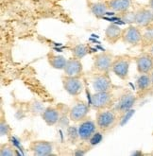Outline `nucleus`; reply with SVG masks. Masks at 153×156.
<instances>
[{
	"instance_id": "f257e3e1",
	"label": "nucleus",
	"mask_w": 153,
	"mask_h": 156,
	"mask_svg": "<svg viewBox=\"0 0 153 156\" xmlns=\"http://www.w3.org/2000/svg\"><path fill=\"white\" fill-rule=\"evenodd\" d=\"M120 119V116L113 109L100 110V111H96V124L97 130L102 133L112 132L118 125Z\"/></svg>"
},
{
	"instance_id": "f03ea898",
	"label": "nucleus",
	"mask_w": 153,
	"mask_h": 156,
	"mask_svg": "<svg viewBox=\"0 0 153 156\" xmlns=\"http://www.w3.org/2000/svg\"><path fill=\"white\" fill-rule=\"evenodd\" d=\"M117 98L113 91H100L95 92L91 96V106L96 111L113 109L116 103Z\"/></svg>"
},
{
	"instance_id": "7ed1b4c3",
	"label": "nucleus",
	"mask_w": 153,
	"mask_h": 156,
	"mask_svg": "<svg viewBox=\"0 0 153 156\" xmlns=\"http://www.w3.org/2000/svg\"><path fill=\"white\" fill-rule=\"evenodd\" d=\"M137 95H134L130 90H124L117 98L116 103L113 109L117 113L120 118H122L129 112H131V109L137 102Z\"/></svg>"
},
{
	"instance_id": "20e7f679",
	"label": "nucleus",
	"mask_w": 153,
	"mask_h": 156,
	"mask_svg": "<svg viewBox=\"0 0 153 156\" xmlns=\"http://www.w3.org/2000/svg\"><path fill=\"white\" fill-rule=\"evenodd\" d=\"M132 60L133 57H130L129 55H125V54L115 56L111 67V72H113L121 80L123 81L128 80L130 66L131 65Z\"/></svg>"
},
{
	"instance_id": "39448f33",
	"label": "nucleus",
	"mask_w": 153,
	"mask_h": 156,
	"mask_svg": "<svg viewBox=\"0 0 153 156\" xmlns=\"http://www.w3.org/2000/svg\"><path fill=\"white\" fill-rule=\"evenodd\" d=\"M114 57L115 55L108 50L95 54L93 56L92 72L110 73Z\"/></svg>"
},
{
	"instance_id": "423d86ee",
	"label": "nucleus",
	"mask_w": 153,
	"mask_h": 156,
	"mask_svg": "<svg viewBox=\"0 0 153 156\" xmlns=\"http://www.w3.org/2000/svg\"><path fill=\"white\" fill-rule=\"evenodd\" d=\"M92 109L91 103H89L85 100L76 98L74 104L69 109V118L71 121L75 123H79L87 118L90 110Z\"/></svg>"
},
{
	"instance_id": "0eeeda50",
	"label": "nucleus",
	"mask_w": 153,
	"mask_h": 156,
	"mask_svg": "<svg viewBox=\"0 0 153 156\" xmlns=\"http://www.w3.org/2000/svg\"><path fill=\"white\" fill-rule=\"evenodd\" d=\"M91 83L95 92L100 91H113L117 86L113 84L109 73L93 72L91 76Z\"/></svg>"
},
{
	"instance_id": "6e6552de",
	"label": "nucleus",
	"mask_w": 153,
	"mask_h": 156,
	"mask_svg": "<svg viewBox=\"0 0 153 156\" xmlns=\"http://www.w3.org/2000/svg\"><path fill=\"white\" fill-rule=\"evenodd\" d=\"M142 29L136 25H129L126 29H123L121 42L132 48L138 47L142 41Z\"/></svg>"
},
{
	"instance_id": "1a4fd4ad",
	"label": "nucleus",
	"mask_w": 153,
	"mask_h": 156,
	"mask_svg": "<svg viewBox=\"0 0 153 156\" xmlns=\"http://www.w3.org/2000/svg\"><path fill=\"white\" fill-rule=\"evenodd\" d=\"M61 83L64 89L72 97H78L83 92L84 86L82 79L78 77H71L67 75H62L61 77Z\"/></svg>"
},
{
	"instance_id": "9d476101",
	"label": "nucleus",
	"mask_w": 153,
	"mask_h": 156,
	"mask_svg": "<svg viewBox=\"0 0 153 156\" xmlns=\"http://www.w3.org/2000/svg\"><path fill=\"white\" fill-rule=\"evenodd\" d=\"M139 74H150L153 70V55L149 51H144L133 57Z\"/></svg>"
},
{
	"instance_id": "9b49d317",
	"label": "nucleus",
	"mask_w": 153,
	"mask_h": 156,
	"mask_svg": "<svg viewBox=\"0 0 153 156\" xmlns=\"http://www.w3.org/2000/svg\"><path fill=\"white\" fill-rule=\"evenodd\" d=\"M134 25L138 26L141 29L153 25V10L148 5L141 6L135 10V20Z\"/></svg>"
},
{
	"instance_id": "f8f14e48",
	"label": "nucleus",
	"mask_w": 153,
	"mask_h": 156,
	"mask_svg": "<svg viewBox=\"0 0 153 156\" xmlns=\"http://www.w3.org/2000/svg\"><path fill=\"white\" fill-rule=\"evenodd\" d=\"M78 130L79 138L83 142H89V140L92 138V136L98 131L96 121L90 118H86L83 121L79 122Z\"/></svg>"
},
{
	"instance_id": "ddd939ff",
	"label": "nucleus",
	"mask_w": 153,
	"mask_h": 156,
	"mask_svg": "<svg viewBox=\"0 0 153 156\" xmlns=\"http://www.w3.org/2000/svg\"><path fill=\"white\" fill-rule=\"evenodd\" d=\"M29 150L36 156L52 155L53 143L47 140H34L30 143Z\"/></svg>"
},
{
	"instance_id": "4468645a",
	"label": "nucleus",
	"mask_w": 153,
	"mask_h": 156,
	"mask_svg": "<svg viewBox=\"0 0 153 156\" xmlns=\"http://www.w3.org/2000/svg\"><path fill=\"white\" fill-rule=\"evenodd\" d=\"M123 29L114 23H110L104 31V41L110 44H115L122 38Z\"/></svg>"
},
{
	"instance_id": "2eb2a0df",
	"label": "nucleus",
	"mask_w": 153,
	"mask_h": 156,
	"mask_svg": "<svg viewBox=\"0 0 153 156\" xmlns=\"http://www.w3.org/2000/svg\"><path fill=\"white\" fill-rule=\"evenodd\" d=\"M64 71V74L67 76L82 78L83 74V66H82V60H78L75 57L67 59Z\"/></svg>"
},
{
	"instance_id": "dca6fc26",
	"label": "nucleus",
	"mask_w": 153,
	"mask_h": 156,
	"mask_svg": "<svg viewBox=\"0 0 153 156\" xmlns=\"http://www.w3.org/2000/svg\"><path fill=\"white\" fill-rule=\"evenodd\" d=\"M135 85L137 90V97L141 98L146 96L152 89L150 74H140L135 81Z\"/></svg>"
},
{
	"instance_id": "f3484780",
	"label": "nucleus",
	"mask_w": 153,
	"mask_h": 156,
	"mask_svg": "<svg viewBox=\"0 0 153 156\" xmlns=\"http://www.w3.org/2000/svg\"><path fill=\"white\" fill-rule=\"evenodd\" d=\"M108 11L113 12H124L129 11L131 7V0H105Z\"/></svg>"
},
{
	"instance_id": "a211bd4d",
	"label": "nucleus",
	"mask_w": 153,
	"mask_h": 156,
	"mask_svg": "<svg viewBox=\"0 0 153 156\" xmlns=\"http://www.w3.org/2000/svg\"><path fill=\"white\" fill-rule=\"evenodd\" d=\"M60 115H61V112L59 111V109L53 106L47 107L42 113L43 120L46 122L47 126L56 125L60 120Z\"/></svg>"
},
{
	"instance_id": "6ab92c4d",
	"label": "nucleus",
	"mask_w": 153,
	"mask_h": 156,
	"mask_svg": "<svg viewBox=\"0 0 153 156\" xmlns=\"http://www.w3.org/2000/svg\"><path fill=\"white\" fill-rule=\"evenodd\" d=\"M87 8L96 19H102L108 12V8L105 2H94L92 0H86Z\"/></svg>"
},
{
	"instance_id": "aec40b11",
	"label": "nucleus",
	"mask_w": 153,
	"mask_h": 156,
	"mask_svg": "<svg viewBox=\"0 0 153 156\" xmlns=\"http://www.w3.org/2000/svg\"><path fill=\"white\" fill-rule=\"evenodd\" d=\"M47 59L48 65L54 68V69H58V70H64L66 65L67 59H65L64 56L61 55H57L53 52H49L47 55Z\"/></svg>"
},
{
	"instance_id": "412c9836",
	"label": "nucleus",
	"mask_w": 153,
	"mask_h": 156,
	"mask_svg": "<svg viewBox=\"0 0 153 156\" xmlns=\"http://www.w3.org/2000/svg\"><path fill=\"white\" fill-rule=\"evenodd\" d=\"M143 30L140 47L142 49H148L153 44V25L148 26Z\"/></svg>"
},
{
	"instance_id": "4be33fe9",
	"label": "nucleus",
	"mask_w": 153,
	"mask_h": 156,
	"mask_svg": "<svg viewBox=\"0 0 153 156\" xmlns=\"http://www.w3.org/2000/svg\"><path fill=\"white\" fill-rule=\"evenodd\" d=\"M71 53L73 55V57L82 60L89 53V48L84 44H77L71 48Z\"/></svg>"
},
{
	"instance_id": "5701e85b",
	"label": "nucleus",
	"mask_w": 153,
	"mask_h": 156,
	"mask_svg": "<svg viewBox=\"0 0 153 156\" xmlns=\"http://www.w3.org/2000/svg\"><path fill=\"white\" fill-rule=\"evenodd\" d=\"M66 137L70 144L76 145L78 142V140H80L78 128L75 126H69L66 130Z\"/></svg>"
},
{
	"instance_id": "b1692460",
	"label": "nucleus",
	"mask_w": 153,
	"mask_h": 156,
	"mask_svg": "<svg viewBox=\"0 0 153 156\" xmlns=\"http://www.w3.org/2000/svg\"><path fill=\"white\" fill-rule=\"evenodd\" d=\"M117 16H118V18L121 21L127 23L128 25H133L134 24V20H135V11L130 12L129 10L127 12L118 13Z\"/></svg>"
},
{
	"instance_id": "393cba45",
	"label": "nucleus",
	"mask_w": 153,
	"mask_h": 156,
	"mask_svg": "<svg viewBox=\"0 0 153 156\" xmlns=\"http://www.w3.org/2000/svg\"><path fill=\"white\" fill-rule=\"evenodd\" d=\"M17 152L11 143H4L0 147V155L1 156H13Z\"/></svg>"
},
{
	"instance_id": "a878e982",
	"label": "nucleus",
	"mask_w": 153,
	"mask_h": 156,
	"mask_svg": "<svg viewBox=\"0 0 153 156\" xmlns=\"http://www.w3.org/2000/svg\"><path fill=\"white\" fill-rule=\"evenodd\" d=\"M0 130H1V135H9L12 132V129L9 126V124L6 122L5 119L1 118V124H0Z\"/></svg>"
},
{
	"instance_id": "bb28decb",
	"label": "nucleus",
	"mask_w": 153,
	"mask_h": 156,
	"mask_svg": "<svg viewBox=\"0 0 153 156\" xmlns=\"http://www.w3.org/2000/svg\"><path fill=\"white\" fill-rule=\"evenodd\" d=\"M101 140H102V133L99 132V131H97V132L92 136V138L89 140V143L91 144V146L93 147V146H95V145H97Z\"/></svg>"
},
{
	"instance_id": "cd10ccee",
	"label": "nucleus",
	"mask_w": 153,
	"mask_h": 156,
	"mask_svg": "<svg viewBox=\"0 0 153 156\" xmlns=\"http://www.w3.org/2000/svg\"><path fill=\"white\" fill-rule=\"evenodd\" d=\"M148 6L150 9H152V10H153V0H148Z\"/></svg>"
},
{
	"instance_id": "c85d7f7f",
	"label": "nucleus",
	"mask_w": 153,
	"mask_h": 156,
	"mask_svg": "<svg viewBox=\"0 0 153 156\" xmlns=\"http://www.w3.org/2000/svg\"><path fill=\"white\" fill-rule=\"evenodd\" d=\"M150 78H151V82H152V89H153V70L150 73Z\"/></svg>"
},
{
	"instance_id": "c756f323",
	"label": "nucleus",
	"mask_w": 153,
	"mask_h": 156,
	"mask_svg": "<svg viewBox=\"0 0 153 156\" xmlns=\"http://www.w3.org/2000/svg\"><path fill=\"white\" fill-rule=\"evenodd\" d=\"M148 51H149V52H150V53H151V54L153 55V44H152L151 47H150V48H149L148 49Z\"/></svg>"
}]
</instances>
